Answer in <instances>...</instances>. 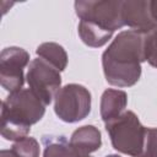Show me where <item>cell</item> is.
<instances>
[{"mask_svg":"<svg viewBox=\"0 0 157 157\" xmlns=\"http://www.w3.org/2000/svg\"><path fill=\"white\" fill-rule=\"evenodd\" d=\"M36 53L39 58L44 59L59 71H64L67 66V54L65 49L54 42H45L38 45Z\"/></svg>","mask_w":157,"mask_h":157,"instance_id":"7c38bea8","label":"cell"},{"mask_svg":"<svg viewBox=\"0 0 157 157\" xmlns=\"http://www.w3.org/2000/svg\"><path fill=\"white\" fill-rule=\"evenodd\" d=\"M141 157H157V128H147Z\"/></svg>","mask_w":157,"mask_h":157,"instance_id":"9a60e30c","label":"cell"},{"mask_svg":"<svg viewBox=\"0 0 157 157\" xmlns=\"http://www.w3.org/2000/svg\"><path fill=\"white\" fill-rule=\"evenodd\" d=\"M54 112L65 123L83 120L91 112V93L78 83L61 87L54 97Z\"/></svg>","mask_w":157,"mask_h":157,"instance_id":"5b68a950","label":"cell"},{"mask_svg":"<svg viewBox=\"0 0 157 157\" xmlns=\"http://www.w3.org/2000/svg\"><path fill=\"white\" fill-rule=\"evenodd\" d=\"M45 107L29 88L10 93L1 107L2 137L10 141H18L26 137L31 126L43 118Z\"/></svg>","mask_w":157,"mask_h":157,"instance_id":"7a4b0ae2","label":"cell"},{"mask_svg":"<svg viewBox=\"0 0 157 157\" xmlns=\"http://www.w3.org/2000/svg\"><path fill=\"white\" fill-rule=\"evenodd\" d=\"M43 157H91L72 146L64 136H43Z\"/></svg>","mask_w":157,"mask_h":157,"instance_id":"8fae6325","label":"cell"},{"mask_svg":"<svg viewBox=\"0 0 157 157\" xmlns=\"http://www.w3.org/2000/svg\"><path fill=\"white\" fill-rule=\"evenodd\" d=\"M0 157H16L11 150H1Z\"/></svg>","mask_w":157,"mask_h":157,"instance_id":"e0dca14e","label":"cell"},{"mask_svg":"<svg viewBox=\"0 0 157 157\" xmlns=\"http://www.w3.org/2000/svg\"><path fill=\"white\" fill-rule=\"evenodd\" d=\"M11 151L16 157H39L40 153L38 141L31 136H26L18 141H15Z\"/></svg>","mask_w":157,"mask_h":157,"instance_id":"4fadbf2b","label":"cell"},{"mask_svg":"<svg viewBox=\"0 0 157 157\" xmlns=\"http://www.w3.org/2000/svg\"><path fill=\"white\" fill-rule=\"evenodd\" d=\"M123 22L124 26L145 34L157 28L150 12V0L123 1Z\"/></svg>","mask_w":157,"mask_h":157,"instance_id":"ba28073f","label":"cell"},{"mask_svg":"<svg viewBox=\"0 0 157 157\" xmlns=\"http://www.w3.org/2000/svg\"><path fill=\"white\" fill-rule=\"evenodd\" d=\"M105 157H120V156H118V155H108Z\"/></svg>","mask_w":157,"mask_h":157,"instance_id":"ac0fdd59","label":"cell"},{"mask_svg":"<svg viewBox=\"0 0 157 157\" xmlns=\"http://www.w3.org/2000/svg\"><path fill=\"white\" fill-rule=\"evenodd\" d=\"M75 11L81 22L92 25L112 36L124 26L123 1H76Z\"/></svg>","mask_w":157,"mask_h":157,"instance_id":"277c9868","label":"cell"},{"mask_svg":"<svg viewBox=\"0 0 157 157\" xmlns=\"http://www.w3.org/2000/svg\"><path fill=\"white\" fill-rule=\"evenodd\" d=\"M128 104V94L121 90L108 88L101 97V117L102 120L109 123L125 112Z\"/></svg>","mask_w":157,"mask_h":157,"instance_id":"9c48e42d","label":"cell"},{"mask_svg":"<svg viewBox=\"0 0 157 157\" xmlns=\"http://www.w3.org/2000/svg\"><path fill=\"white\" fill-rule=\"evenodd\" d=\"M145 60L153 67H157V28L145 36L144 43Z\"/></svg>","mask_w":157,"mask_h":157,"instance_id":"5bb4252c","label":"cell"},{"mask_svg":"<svg viewBox=\"0 0 157 157\" xmlns=\"http://www.w3.org/2000/svg\"><path fill=\"white\" fill-rule=\"evenodd\" d=\"M150 12L153 21L157 23V0H150Z\"/></svg>","mask_w":157,"mask_h":157,"instance_id":"2e32d148","label":"cell"},{"mask_svg":"<svg viewBox=\"0 0 157 157\" xmlns=\"http://www.w3.org/2000/svg\"><path fill=\"white\" fill-rule=\"evenodd\" d=\"M29 90L45 104H50L61 85L60 71L42 58L33 59L26 75Z\"/></svg>","mask_w":157,"mask_h":157,"instance_id":"8992f818","label":"cell"},{"mask_svg":"<svg viewBox=\"0 0 157 157\" xmlns=\"http://www.w3.org/2000/svg\"><path fill=\"white\" fill-rule=\"evenodd\" d=\"M145 33L128 29L118 33L102 54L105 80L112 86H134L141 76V63L145 60Z\"/></svg>","mask_w":157,"mask_h":157,"instance_id":"6da1fadb","label":"cell"},{"mask_svg":"<svg viewBox=\"0 0 157 157\" xmlns=\"http://www.w3.org/2000/svg\"><path fill=\"white\" fill-rule=\"evenodd\" d=\"M29 63V54L18 47L2 49L0 54V82L10 93L22 90L25 76L23 69Z\"/></svg>","mask_w":157,"mask_h":157,"instance_id":"52a82bcc","label":"cell"},{"mask_svg":"<svg viewBox=\"0 0 157 157\" xmlns=\"http://www.w3.org/2000/svg\"><path fill=\"white\" fill-rule=\"evenodd\" d=\"M70 144L85 153H92L102 146L101 131L93 125H85L76 129L71 137Z\"/></svg>","mask_w":157,"mask_h":157,"instance_id":"30bf717a","label":"cell"},{"mask_svg":"<svg viewBox=\"0 0 157 157\" xmlns=\"http://www.w3.org/2000/svg\"><path fill=\"white\" fill-rule=\"evenodd\" d=\"M146 129L131 110H125L117 119L105 123V130L112 146L124 155L141 157L145 145Z\"/></svg>","mask_w":157,"mask_h":157,"instance_id":"3957f363","label":"cell"}]
</instances>
